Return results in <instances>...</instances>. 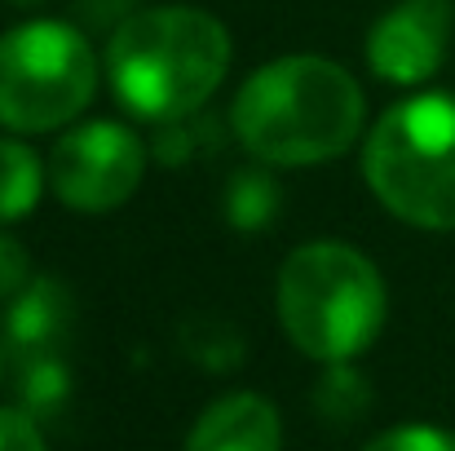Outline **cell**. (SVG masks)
Masks as SVG:
<instances>
[{
	"label": "cell",
	"instance_id": "6da1fadb",
	"mask_svg": "<svg viewBox=\"0 0 455 451\" xmlns=\"http://www.w3.org/2000/svg\"><path fill=\"white\" fill-rule=\"evenodd\" d=\"M363 85L323 53H283L261 62L230 102V133L270 168L327 164L363 138Z\"/></svg>",
	"mask_w": 455,
	"mask_h": 451
},
{
	"label": "cell",
	"instance_id": "7a4b0ae2",
	"mask_svg": "<svg viewBox=\"0 0 455 451\" xmlns=\"http://www.w3.org/2000/svg\"><path fill=\"white\" fill-rule=\"evenodd\" d=\"M230 31L195 4H151L111 27L102 71L116 102L147 125H172L221 89L230 71Z\"/></svg>",
	"mask_w": 455,
	"mask_h": 451
},
{
	"label": "cell",
	"instance_id": "3957f363",
	"mask_svg": "<svg viewBox=\"0 0 455 451\" xmlns=\"http://www.w3.org/2000/svg\"><path fill=\"white\" fill-rule=\"evenodd\" d=\"M275 310L283 336L314 363L358 358L385 327L389 293L380 266L345 239H309L279 266Z\"/></svg>",
	"mask_w": 455,
	"mask_h": 451
},
{
	"label": "cell",
	"instance_id": "277c9868",
	"mask_svg": "<svg viewBox=\"0 0 455 451\" xmlns=\"http://www.w3.org/2000/svg\"><path fill=\"white\" fill-rule=\"evenodd\" d=\"M363 181L389 217L455 230V93L394 102L363 142Z\"/></svg>",
	"mask_w": 455,
	"mask_h": 451
},
{
	"label": "cell",
	"instance_id": "5b68a950",
	"mask_svg": "<svg viewBox=\"0 0 455 451\" xmlns=\"http://www.w3.org/2000/svg\"><path fill=\"white\" fill-rule=\"evenodd\" d=\"M102 62L89 36L62 18H27L0 36V129H71L98 93Z\"/></svg>",
	"mask_w": 455,
	"mask_h": 451
},
{
	"label": "cell",
	"instance_id": "8992f818",
	"mask_svg": "<svg viewBox=\"0 0 455 451\" xmlns=\"http://www.w3.org/2000/svg\"><path fill=\"white\" fill-rule=\"evenodd\" d=\"M151 147L120 120H84L62 129V138L49 150V190L62 208L102 217L124 208L142 177H147Z\"/></svg>",
	"mask_w": 455,
	"mask_h": 451
},
{
	"label": "cell",
	"instance_id": "52a82bcc",
	"mask_svg": "<svg viewBox=\"0 0 455 451\" xmlns=\"http://www.w3.org/2000/svg\"><path fill=\"white\" fill-rule=\"evenodd\" d=\"M451 31V0H398L371 22L363 53H367V67L376 80H385L394 89H420L443 71Z\"/></svg>",
	"mask_w": 455,
	"mask_h": 451
},
{
	"label": "cell",
	"instance_id": "ba28073f",
	"mask_svg": "<svg viewBox=\"0 0 455 451\" xmlns=\"http://www.w3.org/2000/svg\"><path fill=\"white\" fill-rule=\"evenodd\" d=\"M186 451H283V421L266 394L235 390L208 403L186 439Z\"/></svg>",
	"mask_w": 455,
	"mask_h": 451
},
{
	"label": "cell",
	"instance_id": "9c48e42d",
	"mask_svg": "<svg viewBox=\"0 0 455 451\" xmlns=\"http://www.w3.org/2000/svg\"><path fill=\"white\" fill-rule=\"evenodd\" d=\"M71 314H76V301L62 279H53V275L31 279L4 310L0 332H4L9 358L22 363V358H40V354H62V341L71 332Z\"/></svg>",
	"mask_w": 455,
	"mask_h": 451
},
{
	"label": "cell",
	"instance_id": "30bf717a",
	"mask_svg": "<svg viewBox=\"0 0 455 451\" xmlns=\"http://www.w3.org/2000/svg\"><path fill=\"white\" fill-rule=\"evenodd\" d=\"M279 208H283V186H279V177L270 173V164L257 159V164L235 168V173L226 177L221 213H226V221H230L235 230H243V235L266 230V226H275Z\"/></svg>",
	"mask_w": 455,
	"mask_h": 451
},
{
	"label": "cell",
	"instance_id": "8fae6325",
	"mask_svg": "<svg viewBox=\"0 0 455 451\" xmlns=\"http://www.w3.org/2000/svg\"><path fill=\"white\" fill-rule=\"evenodd\" d=\"M49 181V164L22 138H0V226H13L36 213Z\"/></svg>",
	"mask_w": 455,
	"mask_h": 451
},
{
	"label": "cell",
	"instance_id": "7c38bea8",
	"mask_svg": "<svg viewBox=\"0 0 455 451\" xmlns=\"http://www.w3.org/2000/svg\"><path fill=\"white\" fill-rule=\"evenodd\" d=\"M314 412L327 425H354L371 412V381L354 367V358L323 363V372L314 381Z\"/></svg>",
	"mask_w": 455,
	"mask_h": 451
},
{
	"label": "cell",
	"instance_id": "4fadbf2b",
	"mask_svg": "<svg viewBox=\"0 0 455 451\" xmlns=\"http://www.w3.org/2000/svg\"><path fill=\"white\" fill-rule=\"evenodd\" d=\"M13 385H18V407L31 412L36 421L58 416L62 403L71 399V372H67L62 354H40V358L13 363Z\"/></svg>",
	"mask_w": 455,
	"mask_h": 451
},
{
	"label": "cell",
	"instance_id": "5bb4252c",
	"mask_svg": "<svg viewBox=\"0 0 455 451\" xmlns=\"http://www.w3.org/2000/svg\"><path fill=\"white\" fill-rule=\"evenodd\" d=\"M181 345L186 354L208 367V372H235L239 358H243V336L226 323V318H195L186 332H181Z\"/></svg>",
	"mask_w": 455,
	"mask_h": 451
},
{
	"label": "cell",
	"instance_id": "9a60e30c",
	"mask_svg": "<svg viewBox=\"0 0 455 451\" xmlns=\"http://www.w3.org/2000/svg\"><path fill=\"white\" fill-rule=\"evenodd\" d=\"M208 133H212V125L199 120V111H195V116H186V120L159 125V138L151 142V155L159 159V164L177 168V164L195 159L199 150H208Z\"/></svg>",
	"mask_w": 455,
	"mask_h": 451
},
{
	"label": "cell",
	"instance_id": "2e32d148",
	"mask_svg": "<svg viewBox=\"0 0 455 451\" xmlns=\"http://www.w3.org/2000/svg\"><path fill=\"white\" fill-rule=\"evenodd\" d=\"M363 451H455V434L438 425H398L376 434Z\"/></svg>",
	"mask_w": 455,
	"mask_h": 451
},
{
	"label": "cell",
	"instance_id": "e0dca14e",
	"mask_svg": "<svg viewBox=\"0 0 455 451\" xmlns=\"http://www.w3.org/2000/svg\"><path fill=\"white\" fill-rule=\"evenodd\" d=\"M31 284V257L27 248L0 226V301H13Z\"/></svg>",
	"mask_w": 455,
	"mask_h": 451
},
{
	"label": "cell",
	"instance_id": "ac0fdd59",
	"mask_svg": "<svg viewBox=\"0 0 455 451\" xmlns=\"http://www.w3.org/2000/svg\"><path fill=\"white\" fill-rule=\"evenodd\" d=\"M0 451H44L40 421L22 407H0Z\"/></svg>",
	"mask_w": 455,
	"mask_h": 451
},
{
	"label": "cell",
	"instance_id": "d6986e66",
	"mask_svg": "<svg viewBox=\"0 0 455 451\" xmlns=\"http://www.w3.org/2000/svg\"><path fill=\"white\" fill-rule=\"evenodd\" d=\"M4 367H9V345H4V332H0V385H4Z\"/></svg>",
	"mask_w": 455,
	"mask_h": 451
},
{
	"label": "cell",
	"instance_id": "ffe728a7",
	"mask_svg": "<svg viewBox=\"0 0 455 451\" xmlns=\"http://www.w3.org/2000/svg\"><path fill=\"white\" fill-rule=\"evenodd\" d=\"M9 4H18V9H31V4H44V0H9Z\"/></svg>",
	"mask_w": 455,
	"mask_h": 451
}]
</instances>
